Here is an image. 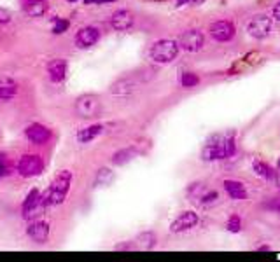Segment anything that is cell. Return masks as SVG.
I'll use <instances>...</instances> for the list:
<instances>
[{"label": "cell", "mask_w": 280, "mask_h": 262, "mask_svg": "<svg viewBox=\"0 0 280 262\" xmlns=\"http://www.w3.org/2000/svg\"><path fill=\"white\" fill-rule=\"evenodd\" d=\"M26 234L32 241L35 243H46L49 238V224L44 220H32L26 229Z\"/></svg>", "instance_id": "obj_10"}, {"label": "cell", "mask_w": 280, "mask_h": 262, "mask_svg": "<svg viewBox=\"0 0 280 262\" xmlns=\"http://www.w3.org/2000/svg\"><path fill=\"white\" fill-rule=\"evenodd\" d=\"M9 171H11V161L5 154H0V178L9 175Z\"/></svg>", "instance_id": "obj_26"}, {"label": "cell", "mask_w": 280, "mask_h": 262, "mask_svg": "<svg viewBox=\"0 0 280 262\" xmlns=\"http://www.w3.org/2000/svg\"><path fill=\"white\" fill-rule=\"evenodd\" d=\"M203 42H205V37L200 30H186L179 39V46L184 51H187V53L200 51L203 47Z\"/></svg>", "instance_id": "obj_7"}, {"label": "cell", "mask_w": 280, "mask_h": 262, "mask_svg": "<svg viewBox=\"0 0 280 262\" xmlns=\"http://www.w3.org/2000/svg\"><path fill=\"white\" fill-rule=\"evenodd\" d=\"M112 180V173H111V170H107V168H102L100 171H98V175H97V184H107V182H111Z\"/></svg>", "instance_id": "obj_28"}, {"label": "cell", "mask_w": 280, "mask_h": 262, "mask_svg": "<svg viewBox=\"0 0 280 262\" xmlns=\"http://www.w3.org/2000/svg\"><path fill=\"white\" fill-rule=\"evenodd\" d=\"M180 84H182V88H194L200 84V77L193 72H184L180 75Z\"/></svg>", "instance_id": "obj_23"}, {"label": "cell", "mask_w": 280, "mask_h": 262, "mask_svg": "<svg viewBox=\"0 0 280 262\" xmlns=\"http://www.w3.org/2000/svg\"><path fill=\"white\" fill-rule=\"evenodd\" d=\"M200 224V217L194 212H182L177 215V219L170 224V231L175 234L186 233V231H191Z\"/></svg>", "instance_id": "obj_5"}, {"label": "cell", "mask_w": 280, "mask_h": 262, "mask_svg": "<svg viewBox=\"0 0 280 262\" xmlns=\"http://www.w3.org/2000/svg\"><path fill=\"white\" fill-rule=\"evenodd\" d=\"M201 0H177V5L182 7V5H191V4H200Z\"/></svg>", "instance_id": "obj_31"}, {"label": "cell", "mask_w": 280, "mask_h": 262, "mask_svg": "<svg viewBox=\"0 0 280 262\" xmlns=\"http://www.w3.org/2000/svg\"><path fill=\"white\" fill-rule=\"evenodd\" d=\"M116 0H84V4H111Z\"/></svg>", "instance_id": "obj_33"}, {"label": "cell", "mask_w": 280, "mask_h": 262, "mask_svg": "<svg viewBox=\"0 0 280 262\" xmlns=\"http://www.w3.org/2000/svg\"><path fill=\"white\" fill-rule=\"evenodd\" d=\"M98 39H100V30L95 28V26H84L77 32L76 44L81 49H86V47H91L93 44H97Z\"/></svg>", "instance_id": "obj_12"}, {"label": "cell", "mask_w": 280, "mask_h": 262, "mask_svg": "<svg viewBox=\"0 0 280 262\" xmlns=\"http://www.w3.org/2000/svg\"><path fill=\"white\" fill-rule=\"evenodd\" d=\"M137 88H139V81L135 77H123L111 86V93L116 96H128L137 91Z\"/></svg>", "instance_id": "obj_14"}, {"label": "cell", "mask_w": 280, "mask_h": 262, "mask_svg": "<svg viewBox=\"0 0 280 262\" xmlns=\"http://www.w3.org/2000/svg\"><path fill=\"white\" fill-rule=\"evenodd\" d=\"M235 32H237V30H235V25L231 21H226V19L216 21L210 26V35L216 40H219V42H228V40H231L235 37Z\"/></svg>", "instance_id": "obj_9"}, {"label": "cell", "mask_w": 280, "mask_h": 262, "mask_svg": "<svg viewBox=\"0 0 280 262\" xmlns=\"http://www.w3.org/2000/svg\"><path fill=\"white\" fill-rule=\"evenodd\" d=\"M70 184H72V171L70 170H61L60 173L54 177L53 184L49 185L44 194H46L47 205L54 206V205H61L65 201L68 194V189H70Z\"/></svg>", "instance_id": "obj_2"}, {"label": "cell", "mask_w": 280, "mask_h": 262, "mask_svg": "<svg viewBox=\"0 0 280 262\" xmlns=\"http://www.w3.org/2000/svg\"><path fill=\"white\" fill-rule=\"evenodd\" d=\"M67 2H77V0H67Z\"/></svg>", "instance_id": "obj_39"}, {"label": "cell", "mask_w": 280, "mask_h": 262, "mask_svg": "<svg viewBox=\"0 0 280 262\" xmlns=\"http://www.w3.org/2000/svg\"><path fill=\"white\" fill-rule=\"evenodd\" d=\"M76 112L81 117H95L100 112V100L95 95H84L77 100L76 103Z\"/></svg>", "instance_id": "obj_8"}, {"label": "cell", "mask_w": 280, "mask_h": 262, "mask_svg": "<svg viewBox=\"0 0 280 262\" xmlns=\"http://www.w3.org/2000/svg\"><path fill=\"white\" fill-rule=\"evenodd\" d=\"M277 166H279V170H280V159H279V163H277Z\"/></svg>", "instance_id": "obj_38"}, {"label": "cell", "mask_w": 280, "mask_h": 262, "mask_svg": "<svg viewBox=\"0 0 280 262\" xmlns=\"http://www.w3.org/2000/svg\"><path fill=\"white\" fill-rule=\"evenodd\" d=\"M247 32L254 39H266L272 32V19L265 14H258L249 21Z\"/></svg>", "instance_id": "obj_4"}, {"label": "cell", "mask_w": 280, "mask_h": 262, "mask_svg": "<svg viewBox=\"0 0 280 262\" xmlns=\"http://www.w3.org/2000/svg\"><path fill=\"white\" fill-rule=\"evenodd\" d=\"M226 227H228V231H230V233H240V231H242V219L237 215V213H233V215L228 219Z\"/></svg>", "instance_id": "obj_25"}, {"label": "cell", "mask_w": 280, "mask_h": 262, "mask_svg": "<svg viewBox=\"0 0 280 262\" xmlns=\"http://www.w3.org/2000/svg\"><path fill=\"white\" fill-rule=\"evenodd\" d=\"M135 154H137V150L133 149V147L132 149H121L112 156V163L114 164H125V163H128L132 157H135Z\"/></svg>", "instance_id": "obj_21"}, {"label": "cell", "mask_w": 280, "mask_h": 262, "mask_svg": "<svg viewBox=\"0 0 280 262\" xmlns=\"http://www.w3.org/2000/svg\"><path fill=\"white\" fill-rule=\"evenodd\" d=\"M25 135H26V138H28L32 143H37V145H44V143H46L47 140L51 138V131L47 130L46 126H42V124L33 123V124H30V126L25 130Z\"/></svg>", "instance_id": "obj_11"}, {"label": "cell", "mask_w": 280, "mask_h": 262, "mask_svg": "<svg viewBox=\"0 0 280 262\" xmlns=\"http://www.w3.org/2000/svg\"><path fill=\"white\" fill-rule=\"evenodd\" d=\"M259 250H263V252H268V250H270V247H266V245H265V247H259Z\"/></svg>", "instance_id": "obj_36"}, {"label": "cell", "mask_w": 280, "mask_h": 262, "mask_svg": "<svg viewBox=\"0 0 280 262\" xmlns=\"http://www.w3.org/2000/svg\"><path fill=\"white\" fill-rule=\"evenodd\" d=\"M154 2H166V0H154Z\"/></svg>", "instance_id": "obj_37"}, {"label": "cell", "mask_w": 280, "mask_h": 262, "mask_svg": "<svg viewBox=\"0 0 280 262\" xmlns=\"http://www.w3.org/2000/svg\"><path fill=\"white\" fill-rule=\"evenodd\" d=\"M39 196H40V192L37 191V189H32V191H30V194L26 196L25 203H23V212H25V210L28 208V206H32L33 203H35L37 199H39Z\"/></svg>", "instance_id": "obj_29"}, {"label": "cell", "mask_w": 280, "mask_h": 262, "mask_svg": "<svg viewBox=\"0 0 280 262\" xmlns=\"http://www.w3.org/2000/svg\"><path fill=\"white\" fill-rule=\"evenodd\" d=\"M68 26H70V23H68L67 19L56 18V19H54V25H53V33H63V32H67Z\"/></svg>", "instance_id": "obj_27"}, {"label": "cell", "mask_w": 280, "mask_h": 262, "mask_svg": "<svg viewBox=\"0 0 280 262\" xmlns=\"http://www.w3.org/2000/svg\"><path fill=\"white\" fill-rule=\"evenodd\" d=\"M18 95V84L11 77H0V100H11Z\"/></svg>", "instance_id": "obj_17"}, {"label": "cell", "mask_w": 280, "mask_h": 262, "mask_svg": "<svg viewBox=\"0 0 280 262\" xmlns=\"http://www.w3.org/2000/svg\"><path fill=\"white\" fill-rule=\"evenodd\" d=\"M272 16L277 19V21H280V2H277V5H275V7H273Z\"/></svg>", "instance_id": "obj_32"}, {"label": "cell", "mask_w": 280, "mask_h": 262, "mask_svg": "<svg viewBox=\"0 0 280 262\" xmlns=\"http://www.w3.org/2000/svg\"><path fill=\"white\" fill-rule=\"evenodd\" d=\"M102 131H104V126H102V124H91V126L79 130V133H77V140H79L81 143H88V142H91V140L97 138Z\"/></svg>", "instance_id": "obj_18"}, {"label": "cell", "mask_w": 280, "mask_h": 262, "mask_svg": "<svg viewBox=\"0 0 280 262\" xmlns=\"http://www.w3.org/2000/svg\"><path fill=\"white\" fill-rule=\"evenodd\" d=\"M223 185H224V191L228 192V196H230L231 199H235V201L247 199V189H245V185L242 184V182L228 178V180H224Z\"/></svg>", "instance_id": "obj_15"}, {"label": "cell", "mask_w": 280, "mask_h": 262, "mask_svg": "<svg viewBox=\"0 0 280 262\" xmlns=\"http://www.w3.org/2000/svg\"><path fill=\"white\" fill-rule=\"evenodd\" d=\"M270 208H272V210H275V212H279L280 213V198L279 199H275V201H273V203H270Z\"/></svg>", "instance_id": "obj_35"}, {"label": "cell", "mask_w": 280, "mask_h": 262, "mask_svg": "<svg viewBox=\"0 0 280 262\" xmlns=\"http://www.w3.org/2000/svg\"><path fill=\"white\" fill-rule=\"evenodd\" d=\"M44 163L42 157L35 156V154H30V156H23L18 163V171L21 177H35L42 171Z\"/></svg>", "instance_id": "obj_6"}, {"label": "cell", "mask_w": 280, "mask_h": 262, "mask_svg": "<svg viewBox=\"0 0 280 262\" xmlns=\"http://www.w3.org/2000/svg\"><path fill=\"white\" fill-rule=\"evenodd\" d=\"M217 199H219V194H217L216 191H205L203 194L198 198V201H200V205L208 206V205H214Z\"/></svg>", "instance_id": "obj_24"}, {"label": "cell", "mask_w": 280, "mask_h": 262, "mask_svg": "<svg viewBox=\"0 0 280 262\" xmlns=\"http://www.w3.org/2000/svg\"><path fill=\"white\" fill-rule=\"evenodd\" d=\"M47 2L46 0H32V2H28L25 7L26 14L32 16V18H40V16H44L47 12Z\"/></svg>", "instance_id": "obj_19"}, {"label": "cell", "mask_w": 280, "mask_h": 262, "mask_svg": "<svg viewBox=\"0 0 280 262\" xmlns=\"http://www.w3.org/2000/svg\"><path fill=\"white\" fill-rule=\"evenodd\" d=\"M179 47H180L179 42H175V40H170V39L156 40L151 46V49H149V56H151V60L154 63L159 65L172 63L177 58V54H179Z\"/></svg>", "instance_id": "obj_3"}, {"label": "cell", "mask_w": 280, "mask_h": 262, "mask_svg": "<svg viewBox=\"0 0 280 262\" xmlns=\"http://www.w3.org/2000/svg\"><path fill=\"white\" fill-rule=\"evenodd\" d=\"M237 152V143H235L233 133L230 135H216L212 140L205 143L201 150V157L205 161H223L230 159Z\"/></svg>", "instance_id": "obj_1"}, {"label": "cell", "mask_w": 280, "mask_h": 262, "mask_svg": "<svg viewBox=\"0 0 280 262\" xmlns=\"http://www.w3.org/2000/svg\"><path fill=\"white\" fill-rule=\"evenodd\" d=\"M47 72H49V77L53 82H61L67 75V61L65 60H53L47 65Z\"/></svg>", "instance_id": "obj_16"}, {"label": "cell", "mask_w": 280, "mask_h": 262, "mask_svg": "<svg viewBox=\"0 0 280 262\" xmlns=\"http://www.w3.org/2000/svg\"><path fill=\"white\" fill-rule=\"evenodd\" d=\"M133 243H123V245H118L116 247V250H133Z\"/></svg>", "instance_id": "obj_34"}, {"label": "cell", "mask_w": 280, "mask_h": 262, "mask_svg": "<svg viewBox=\"0 0 280 262\" xmlns=\"http://www.w3.org/2000/svg\"><path fill=\"white\" fill-rule=\"evenodd\" d=\"M133 21H135V18H133L132 12L126 11V9H119V11H116L114 14H112V18H111L112 28L118 30V32L130 30L133 26Z\"/></svg>", "instance_id": "obj_13"}, {"label": "cell", "mask_w": 280, "mask_h": 262, "mask_svg": "<svg viewBox=\"0 0 280 262\" xmlns=\"http://www.w3.org/2000/svg\"><path fill=\"white\" fill-rule=\"evenodd\" d=\"M11 21V14L5 9H0V25H5V23Z\"/></svg>", "instance_id": "obj_30"}, {"label": "cell", "mask_w": 280, "mask_h": 262, "mask_svg": "<svg viewBox=\"0 0 280 262\" xmlns=\"http://www.w3.org/2000/svg\"><path fill=\"white\" fill-rule=\"evenodd\" d=\"M252 168H254L256 173L265 178V180H273V178H275V171L272 170V166H268V164L263 163V161H254V163H252Z\"/></svg>", "instance_id": "obj_20"}, {"label": "cell", "mask_w": 280, "mask_h": 262, "mask_svg": "<svg viewBox=\"0 0 280 262\" xmlns=\"http://www.w3.org/2000/svg\"><path fill=\"white\" fill-rule=\"evenodd\" d=\"M137 241H139L140 247H144V248H152L156 245V234L151 233V231H145V233H142L139 238H137Z\"/></svg>", "instance_id": "obj_22"}]
</instances>
